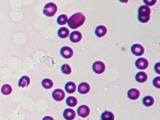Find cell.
<instances>
[{"instance_id":"603a6c76","label":"cell","mask_w":160,"mask_h":120,"mask_svg":"<svg viewBox=\"0 0 160 120\" xmlns=\"http://www.w3.org/2000/svg\"><path fill=\"white\" fill-rule=\"evenodd\" d=\"M154 103V98L151 97V96H145L143 98V104L146 106H151Z\"/></svg>"},{"instance_id":"d6986e66","label":"cell","mask_w":160,"mask_h":120,"mask_svg":"<svg viewBox=\"0 0 160 120\" xmlns=\"http://www.w3.org/2000/svg\"><path fill=\"white\" fill-rule=\"evenodd\" d=\"M1 92H2V94H4V95L10 94V93L12 92L11 86H10L9 84H4L3 86H2V88H1Z\"/></svg>"},{"instance_id":"5bb4252c","label":"cell","mask_w":160,"mask_h":120,"mask_svg":"<svg viewBox=\"0 0 160 120\" xmlns=\"http://www.w3.org/2000/svg\"><path fill=\"white\" fill-rule=\"evenodd\" d=\"M127 95H128V97L130 98V99H137L138 97H139V95H140V92L137 90V89H130V90L128 91V93H127Z\"/></svg>"},{"instance_id":"6da1fadb","label":"cell","mask_w":160,"mask_h":120,"mask_svg":"<svg viewBox=\"0 0 160 120\" xmlns=\"http://www.w3.org/2000/svg\"><path fill=\"white\" fill-rule=\"evenodd\" d=\"M85 22V16L84 14L80 12H77L75 14H73L70 18H68L67 20V23H68L69 27L72 28V29H75V28H78L79 26H81L82 24Z\"/></svg>"},{"instance_id":"4316f807","label":"cell","mask_w":160,"mask_h":120,"mask_svg":"<svg viewBox=\"0 0 160 120\" xmlns=\"http://www.w3.org/2000/svg\"><path fill=\"white\" fill-rule=\"evenodd\" d=\"M153 84H154L155 87L157 88H160V76H157L154 80H153Z\"/></svg>"},{"instance_id":"ba28073f","label":"cell","mask_w":160,"mask_h":120,"mask_svg":"<svg viewBox=\"0 0 160 120\" xmlns=\"http://www.w3.org/2000/svg\"><path fill=\"white\" fill-rule=\"evenodd\" d=\"M60 53H61V56L64 58H70L71 56L73 55V50L71 49L70 47H62L61 50H60Z\"/></svg>"},{"instance_id":"8992f818","label":"cell","mask_w":160,"mask_h":120,"mask_svg":"<svg viewBox=\"0 0 160 120\" xmlns=\"http://www.w3.org/2000/svg\"><path fill=\"white\" fill-rule=\"evenodd\" d=\"M131 52L136 56H141L144 53V48L140 44H133L131 47Z\"/></svg>"},{"instance_id":"7a4b0ae2","label":"cell","mask_w":160,"mask_h":120,"mask_svg":"<svg viewBox=\"0 0 160 120\" xmlns=\"http://www.w3.org/2000/svg\"><path fill=\"white\" fill-rule=\"evenodd\" d=\"M150 8L146 5H142L138 9V20L142 23L148 22L149 18H150Z\"/></svg>"},{"instance_id":"4fadbf2b","label":"cell","mask_w":160,"mask_h":120,"mask_svg":"<svg viewBox=\"0 0 160 120\" xmlns=\"http://www.w3.org/2000/svg\"><path fill=\"white\" fill-rule=\"evenodd\" d=\"M81 38H82V34L78 31H73L70 34V40L72 42H78V41L81 40Z\"/></svg>"},{"instance_id":"f1b7e54d","label":"cell","mask_w":160,"mask_h":120,"mask_svg":"<svg viewBox=\"0 0 160 120\" xmlns=\"http://www.w3.org/2000/svg\"><path fill=\"white\" fill-rule=\"evenodd\" d=\"M42 120H53L52 117H50V116H46V117H44Z\"/></svg>"},{"instance_id":"d4e9b609","label":"cell","mask_w":160,"mask_h":120,"mask_svg":"<svg viewBox=\"0 0 160 120\" xmlns=\"http://www.w3.org/2000/svg\"><path fill=\"white\" fill-rule=\"evenodd\" d=\"M61 71H62V73H64V74H70L71 73V67H70V65H68V64L62 65Z\"/></svg>"},{"instance_id":"8fae6325","label":"cell","mask_w":160,"mask_h":120,"mask_svg":"<svg viewBox=\"0 0 160 120\" xmlns=\"http://www.w3.org/2000/svg\"><path fill=\"white\" fill-rule=\"evenodd\" d=\"M106 32H107L106 27H105V26H103V25L97 26L96 29H95V34H96L98 37H103L105 34H106Z\"/></svg>"},{"instance_id":"484cf974","label":"cell","mask_w":160,"mask_h":120,"mask_svg":"<svg viewBox=\"0 0 160 120\" xmlns=\"http://www.w3.org/2000/svg\"><path fill=\"white\" fill-rule=\"evenodd\" d=\"M144 1V3L146 4V6H153V5H155V3H156V1L157 0H143Z\"/></svg>"},{"instance_id":"30bf717a","label":"cell","mask_w":160,"mask_h":120,"mask_svg":"<svg viewBox=\"0 0 160 120\" xmlns=\"http://www.w3.org/2000/svg\"><path fill=\"white\" fill-rule=\"evenodd\" d=\"M75 115H76L75 111L73 110V109H70V108L66 109V110L64 111V113H63L64 118L67 119V120H72V119H74V118H75Z\"/></svg>"},{"instance_id":"ac0fdd59","label":"cell","mask_w":160,"mask_h":120,"mask_svg":"<svg viewBox=\"0 0 160 120\" xmlns=\"http://www.w3.org/2000/svg\"><path fill=\"white\" fill-rule=\"evenodd\" d=\"M69 35V30L68 28H65V27H61L59 30H58V36L60 38H66L67 36Z\"/></svg>"},{"instance_id":"cb8c5ba5","label":"cell","mask_w":160,"mask_h":120,"mask_svg":"<svg viewBox=\"0 0 160 120\" xmlns=\"http://www.w3.org/2000/svg\"><path fill=\"white\" fill-rule=\"evenodd\" d=\"M42 86L45 89H50L53 86V81L51 79H44L42 81Z\"/></svg>"},{"instance_id":"5b68a950","label":"cell","mask_w":160,"mask_h":120,"mask_svg":"<svg viewBox=\"0 0 160 120\" xmlns=\"http://www.w3.org/2000/svg\"><path fill=\"white\" fill-rule=\"evenodd\" d=\"M52 97L54 100H56V101H61V100H63L64 97H65V93H64V91L61 90V89H55L52 93Z\"/></svg>"},{"instance_id":"ffe728a7","label":"cell","mask_w":160,"mask_h":120,"mask_svg":"<svg viewBox=\"0 0 160 120\" xmlns=\"http://www.w3.org/2000/svg\"><path fill=\"white\" fill-rule=\"evenodd\" d=\"M66 103H67V105L70 106V107H74V106L77 105V99L75 97H73V96H70V97L67 98Z\"/></svg>"},{"instance_id":"9a60e30c","label":"cell","mask_w":160,"mask_h":120,"mask_svg":"<svg viewBox=\"0 0 160 120\" xmlns=\"http://www.w3.org/2000/svg\"><path fill=\"white\" fill-rule=\"evenodd\" d=\"M135 79L137 80L138 82H140V83H142V82H145L147 80V74L144 73V72H138L137 74H136L135 76Z\"/></svg>"},{"instance_id":"3957f363","label":"cell","mask_w":160,"mask_h":120,"mask_svg":"<svg viewBox=\"0 0 160 120\" xmlns=\"http://www.w3.org/2000/svg\"><path fill=\"white\" fill-rule=\"evenodd\" d=\"M57 11V6H56V4H54L53 2H49V3H47L46 5L44 6V9H43V12H44V14L46 15V16H53L54 14Z\"/></svg>"},{"instance_id":"52a82bcc","label":"cell","mask_w":160,"mask_h":120,"mask_svg":"<svg viewBox=\"0 0 160 120\" xmlns=\"http://www.w3.org/2000/svg\"><path fill=\"white\" fill-rule=\"evenodd\" d=\"M135 65L138 69L144 70V69H146L147 66H148V61H147V59H145V58H139V59L136 61Z\"/></svg>"},{"instance_id":"7402d4cb","label":"cell","mask_w":160,"mask_h":120,"mask_svg":"<svg viewBox=\"0 0 160 120\" xmlns=\"http://www.w3.org/2000/svg\"><path fill=\"white\" fill-rule=\"evenodd\" d=\"M101 118H102V120H114V115L113 113L109 112V111H105L101 115Z\"/></svg>"},{"instance_id":"7c38bea8","label":"cell","mask_w":160,"mask_h":120,"mask_svg":"<svg viewBox=\"0 0 160 120\" xmlns=\"http://www.w3.org/2000/svg\"><path fill=\"white\" fill-rule=\"evenodd\" d=\"M90 90V86L88 83H86V82H83V83L79 84L78 86V91L81 94H86V93H88Z\"/></svg>"},{"instance_id":"f546056e","label":"cell","mask_w":160,"mask_h":120,"mask_svg":"<svg viewBox=\"0 0 160 120\" xmlns=\"http://www.w3.org/2000/svg\"><path fill=\"white\" fill-rule=\"evenodd\" d=\"M120 2H123V3H126L127 1H128V0H119Z\"/></svg>"},{"instance_id":"9c48e42d","label":"cell","mask_w":160,"mask_h":120,"mask_svg":"<svg viewBox=\"0 0 160 120\" xmlns=\"http://www.w3.org/2000/svg\"><path fill=\"white\" fill-rule=\"evenodd\" d=\"M89 112H90V109H89L88 106H86V105H81L78 109H77V113H78V115L79 116H81V117L88 116Z\"/></svg>"},{"instance_id":"277c9868","label":"cell","mask_w":160,"mask_h":120,"mask_svg":"<svg viewBox=\"0 0 160 120\" xmlns=\"http://www.w3.org/2000/svg\"><path fill=\"white\" fill-rule=\"evenodd\" d=\"M92 68H93V71L95 72V73L101 74L105 70V65H104V63H102L101 61H96V62L93 63Z\"/></svg>"},{"instance_id":"e0dca14e","label":"cell","mask_w":160,"mask_h":120,"mask_svg":"<svg viewBox=\"0 0 160 120\" xmlns=\"http://www.w3.org/2000/svg\"><path fill=\"white\" fill-rule=\"evenodd\" d=\"M65 90L68 93L75 92V90H76V85H75V83H73V82H68L65 85Z\"/></svg>"},{"instance_id":"44dd1931","label":"cell","mask_w":160,"mask_h":120,"mask_svg":"<svg viewBox=\"0 0 160 120\" xmlns=\"http://www.w3.org/2000/svg\"><path fill=\"white\" fill-rule=\"evenodd\" d=\"M67 20H68V17H67V15L62 14V15H60V16H58L57 23L59 24V25H65V24L67 23Z\"/></svg>"},{"instance_id":"2e32d148","label":"cell","mask_w":160,"mask_h":120,"mask_svg":"<svg viewBox=\"0 0 160 120\" xmlns=\"http://www.w3.org/2000/svg\"><path fill=\"white\" fill-rule=\"evenodd\" d=\"M30 83V79L28 76H22V77L20 78V80H19L18 82V85L20 87H26L28 86Z\"/></svg>"},{"instance_id":"83f0119b","label":"cell","mask_w":160,"mask_h":120,"mask_svg":"<svg viewBox=\"0 0 160 120\" xmlns=\"http://www.w3.org/2000/svg\"><path fill=\"white\" fill-rule=\"evenodd\" d=\"M155 71H156V73L160 74V63H156L155 64Z\"/></svg>"}]
</instances>
